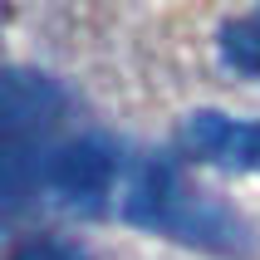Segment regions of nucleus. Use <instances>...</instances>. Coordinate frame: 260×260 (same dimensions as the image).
<instances>
[{
  "instance_id": "obj_1",
  "label": "nucleus",
  "mask_w": 260,
  "mask_h": 260,
  "mask_svg": "<svg viewBox=\"0 0 260 260\" xmlns=\"http://www.w3.org/2000/svg\"><path fill=\"white\" fill-rule=\"evenodd\" d=\"M118 216L143 231L167 236V241L211 250V255H250L246 221L231 206H221L216 197H206L202 187H191L182 167L157 152H133L128 182L118 197Z\"/></svg>"
},
{
  "instance_id": "obj_2",
  "label": "nucleus",
  "mask_w": 260,
  "mask_h": 260,
  "mask_svg": "<svg viewBox=\"0 0 260 260\" xmlns=\"http://www.w3.org/2000/svg\"><path fill=\"white\" fill-rule=\"evenodd\" d=\"M69 93L49 74L5 69L0 84V191L5 216H20L29 197H40V172L64 143Z\"/></svg>"
},
{
  "instance_id": "obj_3",
  "label": "nucleus",
  "mask_w": 260,
  "mask_h": 260,
  "mask_svg": "<svg viewBox=\"0 0 260 260\" xmlns=\"http://www.w3.org/2000/svg\"><path fill=\"white\" fill-rule=\"evenodd\" d=\"M133 167V147L103 133L64 138L40 172V197L69 216H118V197Z\"/></svg>"
},
{
  "instance_id": "obj_4",
  "label": "nucleus",
  "mask_w": 260,
  "mask_h": 260,
  "mask_svg": "<svg viewBox=\"0 0 260 260\" xmlns=\"http://www.w3.org/2000/svg\"><path fill=\"white\" fill-rule=\"evenodd\" d=\"M177 147L191 162L260 177V123L255 118H231V113H216V108H197V113L182 118Z\"/></svg>"
},
{
  "instance_id": "obj_5",
  "label": "nucleus",
  "mask_w": 260,
  "mask_h": 260,
  "mask_svg": "<svg viewBox=\"0 0 260 260\" xmlns=\"http://www.w3.org/2000/svg\"><path fill=\"white\" fill-rule=\"evenodd\" d=\"M216 54L231 74H246V79H260V5L255 15H241L221 29L216 40Z\"/></svg>"
},
{
  "instance_id": "obj_6",
  "label": "nucleus",
  "mask_w": 260,
  "mask_h": 260,
  "mask_svg": "<svg viewBox=\"0 0 260 260\" xmlns=\"http://www.w3.org/2000/svg\"><path fill=\"white\" fill-rule=\"evenodd\" d=\"M10 260H84V250L64 236H29L10 250Z\"/></svg>"
}]
</instances>
